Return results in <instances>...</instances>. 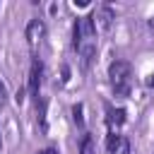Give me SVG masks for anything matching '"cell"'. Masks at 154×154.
I'll use <instances>...</instances> for the list:
<instances>
[{"mask_svg": "<svg viewBox=\"0 0 154 154\" xmlns=\"http://www.w3.org/2000/svg\"><path fill=\"white\" fill-rule=\"evenodd\" d=\"M108 79H111L113 91L118 96H128V91H130V63L113 60L108 65Z\"/></svg>", "mask_w": 154, "mask_h": 154, "instance_id": "6da1fadb", "label": "cell"}, {"mask_svg": "<svg viewBox=\"0 0 154 154\" xmlns=\"http://www.w3.org/2000/svg\"><path fill=\"white\" fill-rule=\"evenodd\" d=\"M91 19H94V26L99 31H108L113 24V10L111 7H96L91 12Z\"/></svg>", "mask_w": 154, "mask_h": 154, "instance_id": "7a4b0ae2", "label": "cell"}, {"mask_svg": "<svg viewBox=\"0 0 154 154\" xmlns=\"http://www.w3.org/2000/svg\"><path fill=\"white\" fill-rule=\"evenodd\" d=\"M46 154H58V149H46Z\"/></svg>", "mask_w": 154, "mask_h": 154, "instance_id": "4fadbf2b", "label": "cell"}, {"mask_svg": "<svg viewBox=\"0 0 154 154\" xmlns=\"http://www.w3.org/2000/svg\"><path fill=\"white\" fill-rule=\"evenodd\" d=\"M125 108H113V106H106V120L111 128H120L125 123Z\"/></svg>", "mask_w": 154, "mask_h": 154, "instance_id": "5b68a950", "label": "cell"}, {"mask_svg": "<svg viewBox=\"0 0 154 154\" xmlns=\"http://www.w3.org/2000/svg\"><path fill=\"white\" fill-rule=\"evenodd\" d=\"M67 79H70V67L63 65V82H67Z\"/></svg>", "mask_w": 154, "mask_h": 154, "instance_id": "8fae6325", "label": "cell"}, {"mask_svg": "<svg viewBox=\"0 0 154 154\" xmlns=\"http://www.w3.org/2000/svg\"><path fill=\"white\" fill-rule=\"evenodd\" d=\"M43 34H46V26H43L41 19H31L26 24V41H29V46H36L43 38Z\"/></svg>", "mask_w": 154, "mask_h": 154, "instance_id": "277c9868", "label": "cell"}, {"mask_svg": "<svg viewBox=\"0 0 154 154\" xmlns=\"http://www.w3.org/2000/svg\"><path fill=\"white\" fill-rule=\"evenodd\" d=\"M38 154H46V152H38Z\"/></svg>", "mask_w": 154, "mask_h": 154, "instance_id": "5bb4252c", "label": "cell"}, {"mask_svg": "<svg viewBox=\"0 0 154 154\" xmlns=\"http://www.w3.org/2000/svg\"><path fill=\"white\" fill-rule=\"evenodd\" d=\"M5 103H7V87L0 82V108H2Z\"/></svg>", "mask_w": 154, "mask_h": 154, "instance_id": "30bf717a", "label": "cell"}, {"mask_svg": "<svg viewBox=\"0 0 154 154\" xmlns=\"http://www.w3.org/2000/svg\"><path fill=\"white\" fill-rule=\"evenodd\" d=\"M36 113H38V125L46 130V101H36Z\"/></svg>", "mask_w": 154, "mask_h": 154, "instance_id": "ba28073f", "label": "cell"}, {"mask_svg": "<svg viewBox=\"0 0 154 154\" xmlns=\"http://www.w3.org/2000/svg\"><path fill=\"white\" fill-rule=\"evenodd\" d=\"M79 154H94V137H91V135H84V137H82Z\"/></svg>", "mask_w": 154, "mask_h": 154, "instance_id": "52a82bcc", "label": "cell"}, {"mask_svg": "<svg viewBox=\"0 0 154 154\" xmlns=\"http://www.w3.org/2000/svg\"><path fill=\"white\" fill-rule=\"evenodd\" d=\"M147 87H154V72L149 75V79H147Z\"/></svg>", "mask_w": 154, "mask_h": 154, "instance_id": "7c38bea8", "label": "cell"}, {"mask_svg": "<svg viewBox=\"0 0 154 154\" xmlns=\"http://www.w3.org/2000/svg\"><path fill=\"white\" fill-rule=\"evenodd\" d=\"M113 154H130V142H128V137L120 135V142H118V147H116Z\"/></svg>", "mask_w": 154, "mask_h": 154, "instance_id": "9c48e42d", "label": "cell"}, {"mask_svg": "<svg viewBox=\"0 0 154 154\" xmlns=\"http://www.w3.org/2000/svg\"><path fill=\"white\" fill-rule=\"evenodd\" d=\"M41 77H43V65H41V60L36 58L34 63H31V70H29V91H31V96L38 101V87H41Z\"/></svg>", "mask_w": 154, "mask_h": 154, "instance_id": "3957f363", "label": "cell"}, {"mask_svg": "<svg viewBox=\"0 0 154 154\" xmlns=\"http://www.w3.org/2000/svg\"><path fill=\"white\" fill-rule=\"evenodd\" d=\"M84 106L82 103H77V106H72V120H75V125L77 128H84Z\"/></svg>", "mask_w": 154, "mask_h": 154, "instance_id": "8992f818", "label": "cell"}]
</instances>
